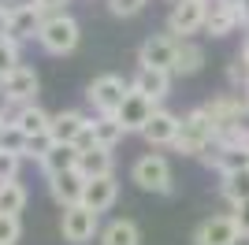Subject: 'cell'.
<instances>
[{"label":"cell","instance_id":"cell-20","mask_svg":"<svg viewBox=\"0 0 249 245\" xmlns=\"http://www.w3.org/2000/svg\"><path fill=\"white\" fill-rule=\"evenodd\" d=\"M41 171H45V178L78 171V149H74V145H52L49 153L41 156Z\"/></svg>","mask_w":249,"mask_h":245},{"label":"cell","instance_id":"cell-28","mask_svg":"<svg viewBox=\"0 0 249 245\" xmlns=\"http://www.w3.org/2000/svg\"><path fill=\"white\" fill-rule=\"evenodd\" d=\"M19 234H22L19 215H0V245H15Z\"/></svg>","mask_w":249,"mask_h":245},{"label":"cell","instance_id":"cell-16","mask_svg":"<svg viewBox=\"0 0 249 245\" xmlns=\"http://www.w3.org/2000/svg\"><path fill=\"white\" fill-rule=\"evenodd\" d=\"M142 138H145L149 145H175V138H178V115L167 112V108H156L153 119H149L145 130H142Z\"/></svg>","mask_w":249,"mask_h":245},{"label":"cell","instance_id":"cell-32","mask_svg":"<svg viewBox=\"0 0 249 245\" xmlns=\"http://www.w3.org/2000/svg\"><path fill=\"white\" fill-rule=\"evenodd\" d=\"M231 219L238 223V230H242V238H249V201H242V204H234V212H231Z\"/></svg>","mask_w":249,"mask_h":245},{"label":"cell","instance_id":"cell-27","mask_svg":"<svg viewBox=\"0 0 249 245\" xmlns=\"http://www.w3.org/2000/svg\"><path fill=\"white\" fill-rule=\"evenodd\" d=\"M15 67H19V45L4 37V41H0V78H4V74H11Z\"/></svg>","mask_w":249,"mask_h":245},{"label":"cell","instance_id":"cell-35","mask_svg":"<svg viewBox=\"0 0 249 245\" xmlns=\"http://www.w3.org/2000/svg\"><path fill=\"white\" fill-rule=\"evenodd\" d=\"M8 15H11V11H0V41L8 37Z\"/></svg>","mask_w":249,"mask_h":245},{"label":"cell","instance_id":"cell-22","mask_svg":"<svg viewBox=\"0 0 249 245\" xmlns=\"http://www.w3.org/2000/svg\"><path fill=\"white\" fill-rule=\"evenodd\" d=\"M201 67H205V49H201L197 41H178V56H175V67H171V74H197Z\"/></svg>","mask_w":249,"mask_h":245},{"label":"cell","instance_id":"cell-8","mask_svg":"<svg viewBox=\"0 0 249 245\" xmlns=\"http://www.w3.org/2000/svg\"><path fill=\"white\" fill-rule=\"evenodd\" d=\"M205 30V4L201 0H175L167 15V34L178 41H190V34Z\"/></svg>","mask_w":249,"mask_h":245},{"label":"cell","instance_id":"cell-24","mask_svg":"<svg viewBox=\"0 0 249 245\" xmlns=\"http://www.w3.org/2000/svg\"><path fill=\"white\" fill-rule=\"evenodd\" d=\"M219 193L227 197L231 204L249 201V167H242V171H227V175H223V182H219Z\"/></svg>","mask_w":249,"mask_h":245},{"label":"cell","instance_id":"cell-23","mask_svg":"<svg viewBox=\"0 0 249 245\" xmlns=\"http://www.w3.org/2000/svg\"><path fill=\"white\" fill-rule=\"evenodd\" d=\"M89 126H93V141L101 145V149H115V145L126 138V130L119 126L115 115H97V119H89Z\"/></svg>","mask_w":249,"mask_h":245},{"label":"cell","instance_id":"cell-9","mask_svg":"<svg viewBox=\"0 0 249 245\" xmlns=\"http://www.w3.org/2000/svg\"><path fill=\"white\" fill-rule=\"evenodd\" d=\"M41 22H45V11L37 8V4H15L8 15V41H15V45H22V41H30L41 34Z\"/></svg>","mask_w":249,"mask_h":245},{"label":"cell","instance_id":"cell-4","mask_svg":"<svg viewBox=\"0 0 249 245\" xmlns=\"http://www.w3.org/2000/svg\"><path fill=\"white\" fill-rule=\"evenodd\" d=\"M130 178H134L138 190H145V193H156V197L171 193V186H175V182H171V163H167L160 153L142 156V160L130 167Z\"/></svg>","mask_w":249,"mask_h":245},{"label":"cell","instance_id":"cell-2","mask_svg":"<svg viewBox=\"0 0 249 245\" xmlns=\"http://www.w3.org/2000/svg\"><path fill=\"white\" fill-rule=\"evenodd\" d=\"M78 37H82L78 22H74L67 11H60V15H45L37 45H41L45 52H52V56H67V52L78 49Z\"/></svg>","mask_w":249,"mask_h":245},{"label":"cell","instance_id":"cell-36","mask_svg":"<svg viewBox=\"0 0 249 245\" xmlns=\"http://www.w3.org/2000/svg\"><path fill=\"white\" fill-rule=\"evenodd\" d=\"M238 15H242V26H249V0H242V8H238Z\"/></svg>","mask_w":249,"mask_h":245},{"label":"cell","instance_id":"cell-5","mask_svg":"<svg viewBox=\"0 0 249 245\" xmlns=\"http://www.w3.org/2000/svg\"><path fill=\"white\" fill-rule=\"evenodd\" d=\"M60 234H63V242H71V245L93 242V238L101 234V215H97L93 208H86V204L63 208V215H60Z\"/></svg>","mask_w":249,"mask_h":245},{"label":"cell","instance_id":"cell-19","mask_svg":"<svg viewBox=\"0 0 249 245\" xmlns=\"http://www.w3.org/2000/svg\"><path fill=\"white\" fill-rule=\"evenodd\" d=\"M115 197H119V182H115V175H108V178H93V182H86L82 204L101 215V212H108V208L115 204Z\"/></svg>","mask_w":249,"mask_h":245},{"label":"cell","instance_id":"cell-26","mask_svg":"<svg viewBox=\"0 0 249 245\" xmlns=\"http://www.w3.org/2000/svg\"><path fill=\"white\" fill-rule=\"evenodd\" d=\"M26 145H30V138L15 126V122H4L0 126V153H11V156H26Z\"/></svg>","mask_w":249,"mask_h":245},{"label":"cell","instance_id":"cell-39","mask_svg":"<svg viewBox=\"0 0 249 245\" xmlns=\"http://www.w3.org/2000/svg\"><path fill=\"white\" fill-rule=\"evenodd\" d=\"M227 4H231V8H242V0H227Z\"/></svg>","mask_w":249,"mask_h":245},{"label":"cell","instance_id":"cell-14","mask_svg":"<svg viewBox=\"0 0 249 245\" xmlns=\"http://www.w3.org/2000/svg\"><path fill=\"white\" fill-rule=\"evenodd\" d=\"M8 108H11V104H8ZM4 122H15L26 138H45V134H49L52 115L45 112L41 104H22V108H11V112L4 115Z\"/></svg>","mask_w":249,"mask_h":245},{"label":"cell","instance_id":"cell-17","mask_svg":"<svg viewBox=\"0 0 249 245\" xmlns=\"http://www.w3.org/2000/svg\"><path fill=\"white\" fill-rule=\"evenodd\" d=\"M130 89L142 93V97H149L153 104H160L167 97V89H171V74H167V71H153V67H138Z\"/></svg>","mask_w":249,"mask_h":245},{"label":"cell","instance_id":"cell-13","mask_svg":"<svg viewBox=\"0 0 249 245\" xmlns=\"http://www.w3.org/2000/svg\"><path fill=\"white\" fill-rule=\"evenodd\" d=\"M242 26V15L238 8H231L227 0H208L205 4V34L212 37H227Z\"/></svg>","mask_w":249,"mask_h":245},{"label":"cell","instance_id":"cell-1","mask_svg":"<svg viewBox=\"0 0 249 245\" xmlns=\"http://www.w3.org/2000/svg\"><path fill=\"white\" fill-rule=\"evenodd\" d=\"M212 141H216V126H212V119L205 115V108H194L190 115H182V119H178L175 149H178L182 156H205Z\"/></svg>","mask_w":249,"mask_h":245},{"label":"cell","instance_id":"cell-37","mask_svg":"<svg viewBox=\"0 0 249 245\" xmlns=\"http://www.w3.org/2000/svg\"><path fill=\"white\" fill-rule=\"evenodd\" d=\"M242 60H249V34H246V41H242V52H238Z\"/></svg>","mask_w":249,"mask_h":245},{"label":"cell","instance_id":"cell-30","mask_svg":"<svg viewBox=\"0 0 249 245\" xmlns=\"http://www.w3.org/2000/svg\"><path fill=\"white\" fill-rule=\"evenodd\" d=\"M19 163H22V156L0 153V182H15V175H19Z\"/></svg>","mask_w":249,"mask_h":245},{"label":"cell","instance_id":"cell-41","mask_svg":"<svg viewBox=\"0 0 249 245\" xmlns=\"http://www.w3.org/2000/svg\"><path fill=\"white\" fill-rule=\"evenodd\" d=\"M0 126H4V119H0Z\"/></svg>","mask_w":249,"mask_h":245},{"label":"cell","instance_id":"cell-34","mask_svg":"<svg viewBox=\"0 0 249 245\" xmlns=\"http://www.w3.org/2000/svg\"><path fill=\"white\" fill-rule=\"evenodd\" d=\"M34 4H37V8H41L45 15H60V11L67 8V4H71V0H34Z\"/></svg>","mask_w":249,"mask_h":245},{"label":"cell","instance_id":"cell-40","mask_svg":"<svg viewBox=\"0 0 249 245\" xmlns=\"http://www.w3.org/2000/svg\"><path fill=\"white\" fill-rule=\"evenodd\" d=\"M201 4H208V0H201Z\"/></svg>","mask_w":249,"mask_h":245},{"label":"cell","instance_id":"cell-18","mask_svg":"<svg viewBox=\"0 0 249 245\" xmlns=\"http://www.w3.org/2000/svg\"><path fill=\"white\" fill-rule=\"evenodd\" d=\"M112 171H115L112 149H101V145H93V149L78 153V175H82L86 182H93V178H108Z\"/></svg>","mask_w":249,"mask_h":245},{"label":"cell","instance_id":"cell-33","mask_svg":"<svg viewBox=\"0 0 249 245\" xmlns=\"http://www.w3.org/2000/svg\"><path fill=\"white\" fill-rule=\"evenodd\" d=\"M49 149H52V138H49V134H45V138H30V145H26V156H37V160H41Z\"/></svg>","mask_w":249,"mask_h":245},{"label":"cell","instance_id":"cell-15","mask_svg":"<svg viewBox=\"0 0 249 245\" xmlns=\"http://www.w3.org/2000/svg\"><path fill=\"white\" fill-rule=\"evenodd\" d=\"M49 193H52V201L60 204V208H74V204H82V193H86V178H82L78 171L56 175V178H49Z\"/></svg>","mask_w":249,"mask_h":245},{"label":"cell","instance_id":"cell-10","mask_svg":"<svg viewBox=\"0 0 249 245\" xmlns=\"http://www.w3.org/2000/svg\"><path fill=\"white\" fill-rule=\"evenodd\" d=\"M238 242H242V230L231 215H208L194 230V245H238Z\"/></svg>","mask_w":249,"mask_h":245},{"label":"cell","instance_id":"cell-38","mask_svg":"<svg viewBox=\"0 0 249 245\" xmlns=\"http://www.w3.org/2000/svg\"><path fill=\"white\" fill-rule=\"evenodd\" d=\"M15 8V0H0V11H11Z\"/></svg>","mask_w":249,"mask_h":245},{"label":"cell","instance_id":"cell-31","mask_svg":"<svg viewBox=\"0 0 249 245\" xmlns=\"http://www.w3.org/2000/svg\"><path fill=\"white\" fill-rule=\"evenodd\" d=\"M149 0H108V8H112V15H138V11L145 8Z\"/></svg>","mask_w":249,"mask_h":245},{"label":"cell","instance_id":"cell-11","mask_svg":"<svg viewBox=\"0 0 249 245\" xmlns=\"http://www.w3.org/2000/svg\"><path fill=\"white\" fill-rule=\"evenodd\" d=\"M89 130V119H86L82 112H74V108H67V112H56L49 122V138L52 145H78V138Z\"/></svg>","mask_w":249,"mask_h":245},{"label":"cell","instance_id":"cell-29","mask_svg":"<svg viewBox=\"0 0 249 245\" xmlns=\"http://www.w3.org/2000/svg\"><path fill=\"white\" fill-rule=\"evenodd\" d=\"M227 78L234 82V86H242V89H249V60L234 56V63L227 67Z\"/></svg>","mask_w":249,"mask_h":245},{"label":"cell","instance_id":"cell-21","mask_svg":"<svg viewBox=\"0 0 249 245\" xmlns=\"http://www.w3.org/2000/svg\"><path fill=\"white\" fill-rule=\"evenodd\" d=\"M101 245H142V230L134 219H112L101 230Z\"/></svg>","mask_w":249,"mask_h":245},{"label":"cell","instance_id":"cell-6","mask_svg":"<svg viewBox=\"0 0 249 245\" xmlns=\"http://www.w3.org/2000/svg\"><path fill=\"white\" fill-rule=\"evenodd\" d=\"M37 89H41L37 71H34V67H26V63H19L11 74H4V78H0V97H4V104H11V108L37 104Z\"/></svg>","mask_w":249,"mask_h":245},{"label":"cell","instance_id":"cell-25","mask_svg":"<svg viewBox=\"0 0 249 245\" xmlns=\"http://www.w3.org/2000/svg\"><path fill=\"white\" fill-rule=\"evenodd\" d=\"M26 208V190L19 182H0V215H19Z\"/></svg>","mask_w":249,"mask_h":245},{"label":"cell","instance_id":"cell-12","mask_svg":"<svg viewBox=\"0 0 249 245\" xmlns=\"http://www.w3.org/2000/svg\"><path fill=\"white\" fill-rule=\"evenodd\" d=\"M153 112H156V104L149 101V97H142V93H126V101H123V108H119V112H115V119H119V126H123L126 134H142L145 130V122L153 119Z\"/></svg>","mask_w":249,"mask_h":245},{"label":"cell","instance_id":"cell-7","mask_svg":"<svg viewBox=\"0 0 249 245\" xmlns=\"http://www.w3.org/2000/svg\"><path fill=\"white\" fill-rule=\"evenodd\" d=\"M175 56H178V37L171 34H149L138 49V63L142 67H153V71H167L175 67Z\"/></svg>","mask_w":249,"mask_h":245},{"label":"cell","instance_id":"cell-3","mask_svg":"<svg viewBox=\"0 0 249 245\" xmlns=\"http://www.w3.org/2000/svg\"><path fill=\"white\" fill-rule=\"evenodd\" d=\"M126 93H130V86H126L119 74H97V78L86 86V101L93 104L97 115H115L123 108Z\"/></svg>","mask_w":249,"mask_h":245}]
</instances>
